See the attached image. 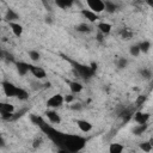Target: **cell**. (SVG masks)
Wrapping results in <instances>:
<instances>
[{"mask_svg":"<svg viewBox=\"0 0 153 153\" xmlns=\"http://www.w3.org/2000/svg\"><path fill=\"white\" fill-rule=\"evenodd\" d=\"M45 23H48V24H51V23H53V17H51L50 14H48V16L45 17Z\"/></svg>","mask_w":153,"mask_h":153,"instance_id":"obj_35","label":"cell"},{"mask_svg":"<svg viewBox=\"0 0 153 153\" xmlns=\"http://www.w3.org/2000/svg\"><path fill=\"white\" fill-rule=\"evenodd\" d=\"M30 66H31V63H27V62H24V61H16L17 72H18V74L22 75V76L26 75V74L30 72Z\"/></svg>","mask_w":153,"mask_h":153,"instance_id":"obj_9","label":"cell"},{"mask_svg":"<svg viewBox=\"0 0 153 153\" xmlns=\"http://www.w3.org/2000/svg\"><path fill=\"white\" fill-rule=\"evenodd\" d=\"M41 143H42V139H41V137H37V139H35V140H33L32 147H33V148H37V147H39V146H41Z\"/></svg>","mask_w":153,"mask_h":153,"instance_id":"obj_31","label":"cell"},{"mask_svg":"<svg viewBox=\"0 0 153 153\" xmlns=\"http://www.w3.org/2000/svg\"><path fill=\"white\" fill-rule=\"evenodd\" d=\"M105 4V12L108 13H115L117 10H118V4L115 2V1H111V0H105L104 1Z\"/></svg>","mask_w":153,"mask_h":153,"instance_id":"obj_16","label":"cell"},{"mask_svg":"<svg viewBox=\"0 0 153 153\" xmlns=\"http://www.w3.org/2000/svg\"><path fill=\"white\" fill-rule=\"evenodd\" d=\"M54 4L61 10H67V8H71L75 2L73 0H56Z\"/></svg>","mask_w":153,"mask_h":153,"instance_id":"obj_17","label":"cell"},{"mask_svg":"<svg viewBox=\"0 0 153 153\" xmlns=\"http://www.w3.org/2000/svg\"><path fill=\"white\" fill-rule=\"evenodd\" d=\"M74 65V69L76 71V73L85 80H88L92 78V75L94 74V72L91 69L90 66H86V65H81V63H78V62H73Z\"/></svg>","mask_w":153,"mask_h":153,"instance_id":"obj_2","label":"cell"},{"mask_svg":"<svg viewBox=\"0 0 153 153\" xmlns=\"http://www.w3.org/2000/svg\"><path fill=\"white\" fill-rule=\"evenodd\" d=\"M1 147L2 148L5 147V140H4V137H1Z\"/></svg>","mask_w":153,"mask_h":153,"instance_id":"obj_38","label":"cell"},{"mask_svg":"<svg viewBox=\"0 0 153 153\" xmlns=\"http://www.w3.org/2000/svg\"><path fill=\"white\" fill-rule=\"evenodd\" d=\"M86 6L88 10H91L92 12L100 14L102 12L105 11V4L102 0H86Z\"/></svg>","mask_w":153,"mask_h":153,"instance_id":"obj_4","label":"cell"},{"mask_svg":"<svg viewBox=\"0 0 153 153\" xmlns=\"http://www.w3.org/2000/svg\"><path fill=\"white\" fill-rule=\"evenodd\" d=\"M151 115L148 112H143V111H136L133 115L134 121L136 122V124H143V123H148Z\"/></svg>","mask_w":153,"mask_h":153,"instance_id":"obj_7","label":"cell"},{"mask_svg":"<svg viewBox=\"0 0 153 153\" xmlns=\"http://www.w3.org/2000/svg\"><path fill=\"white\" fill-rule=\"evenodd\" d=\"M123 151H124V146L122 143H120V142H112L109 146L108 153H123Z\"/></svg>","mask_w":153,"mask_h":153,"instance_id":"obj_18","label":"cell"},{"mask_svg":"<svg viewBox=\"0 0 153 153\" xmlns=\"http://www.w3.org/2000/svg\"><path fill=\"white\" fill-rule=\"evenodd\" d=\"M30 73L35 76V78H37V79H44L45 76H47V72H45V69H43L42 67H39V66H36V65H31L30 66Z\"/></svg>","mask_w":153,"mask_h":153,"instance_id":"obj_10","label":"cell"},{"mask_svg":"<svg viewBox=\"0 0 153 153\" xmlns=\"http://www.w3.org/2000/svg\"><path fill=\"white\" fill-rule=\"evenodd\" d=\"M139 74H140V76H141L142 79H145V80H149V79L152 78V71H151L149 68H141V69L139 71Z\"/></svg>","mask_w":153,"mask_h":153,"instance_id":"obj_22","label":"cell"},{"mask_svg":"<svg viewBox=\"0 0 153 153\" xmlns=\"http://www.w3.org/2000/svg\"><path fill=\"white\" fill-rule=\"evenodd\" d=\"M148 129V123H143V124H136L133 128V134L136 136H140L141 134H143L146 130Z\"/></svg>","mask_w":153,"mask_h":153,"instance_id":"obj_20","label":"cell"},{"mask_svg":"<svg viewBox=\"0 0 153 153\" xmlns=\"http://www.w3.org/2000/svg\"><path fill=\"white\" fill-rule=\"evenodd\" d=\"M45 116H47V118L49 120V122L53 123V124H60V123H61V116H60V114H59L56 110H54V109L47 110V111H45Z\"/></svg>","mask_w":153,"mask_h":153,"instance_id":"obj_8","label":"cell"},{"mask_svg":"<svg viewBox=\"0 0 153 153\" xmlns=\"http://www.w3.org/2000/svg\"><path fill=\"white\" fill-rule=\"evenodd\" d=\"M82 106H81V104L80 103H76V104H73V105H71V109L72 110H80Z\"/></svg>","mask_w":153,"mask_h":153,"instance_id":"obj_34","label":"cell"},{"mask_svg":"<svg viewBox=\"0 0 153 153\" xmlns=\"http://www.w3.org/2000/svg\"><path fill=\"white\" fill-rule=\"evenodd\" d=\"M147 4H148L149 6H152V7H153V1H147Z\"/></svg>","mask_w":153,"mask_h":153,"instance_id":"obj_39","label":"cell"},{"mask_svg":"<svg viewBox=\"0 0 153 153\" xmlns=\"http://www.w3.org/2000/svg\"><path fill=\"white\" fill-rule=\"evenodd\" d=\"M129 54L134 57H137L140 54H141V50H140V47L139 44H133L129 47Z\"/></svg>","mask_w":153,"mask_h":153,"instance_id":"obj_27","label":"cell"},{"mask_svg":"<svg viewBox=\"0 0 153 153\" xmlns=\"http://www.w3.org/2000/svg\"><path fill=\"white\" fill-rule=\"evenodd\" d=\"M16 98H18L19 100H26L27 98H29V92L26 91V90H24L23 87H19V90H18V93H17V97Z\"/></svg>","mask_w":153,"mask_h":153,"instance_id":"obj_28","label":"cell"},{"mask_svg":"<svg viewBox=\"0 0 153 153\" xmlns=\"http://www.w3.org/2000/svg\"><path fill=\"white\" fill-rule=\"evenodd\" d=\"M80 13H81V16L87 20V23H90V24L96 23V22L99 19V14L92 12V11L88 10V8H81V10H80Z\"/></svg>","mask_w":153,"mask_h":153,"instance_id":"obj_6","label":"cell"},{"mask_svg":"<svg viewBox=\"0 0 153 153\" xmlns=\"http://www.w3.org/2000/svg\"><path fill=\"white\" fill-rule=\"evenodd\" d=\"M139 47H140L141 53L146 54V53H148L149 49H151V42H149V41H142V42L139 43Z\"/></svg>","mask_w":153,"mask_h":153,"instance_id":"obj_26","label":"cell"},{"mask_svg":"<svg viewBox=\"0 0 153 153\" xmlns=\"http://www.w3.org/2000/svg\"><path fill=\"white\" fill-rule=\"evenodd\" d=\"M86 137L81 136V135H76V134H65L63 137V142H62V149H67L71 153H76L79 151H81L85 146H86Z\"/></svg>","mask_w":153,"mask_h":153,"instance_id":"obj_1","label":"cell"},{"mask_svg":"<svg viewBox=\"0 0 153 153\" xmlns=\"http://www.w3.org/2000/svg\"><path fill=\"white\" fill-rule=\"evenodd\" d=\"M104 37H105V36H104L103 33H100V32L97 33V41H98L99 43H103V42H104Z\"/></svg>","mask_w":153,"mask_h":153,"instance_id":"obj_33","label":"cell"},{"mask_svg":"<svg viewBox=\"0 0 153 153\" xmlns=\"http://www.w3.org/2000/svg\"><path fill=\"white\" fill-rule=\"evenodd\" d=\"M27 55H29L30 60L33 61V62H37V61L41 60V54H39L38 50H29L27 51Z\"/></svg>","mask_w":153,"mask_h":153,"instance_id":"obj_25","label":"cell"},{"mask_svg":"<svg viewBox=\"0 0 153 153\" xmlns=\"http://www.w3.org/2000/svg\"><path fill=\"white\" fill-rule=\"evenodd\" d=\"M75 124L80 129V131H82V133H90L93 129V124L86 120H76Z\"/></svg>","mask_w":153,"mask_h":153,"instance_id":"obj_11","label":"cell"},{"mask_svg":"<svg viewBox=\"0 0 153 153\" xmlns=\"http://www.w3.org/2000/svg\"><path fill=\"white\" fill-rule=\"evenodd\" d=\"M120 35H121L122 39L128 41V39H131V37H133V31H131L130 29H127V27H126V29H122V30H121Z\"/></svg>","mask_w":153,"mask_h":153,"instance_id":"obj_24","label":"cell"},{"mask_svg":"<svg viewBox=\"0 0 153 153\" xmlns=\"http://www.w3.org/2000/svg\"><path fill=\"white\" fill-rule=\"evenodd\" d=\"M5 19L7 20V23H12V22H18L19 19V14L17 12H14L13 10L8 8L6 11V14H5Z\"/></svg>","mask_w":153,"mask_h":153,"instance_id":"obj_19","label":"cell"},{"mask_svg":"<svg viewBox=\"0 0 153 153\" xmlns=\"http://www.w3.org/2000/svg\"><path fill=\"white\" fill-rule=\"evenodd\" d=\"M116 65H117V67H118L120 69H123V68H126V67L128 66V60H127L126 57H120V59L117 60Z\"/></svg>","mask_w":153,"mask_h":153,"instance_id":"obj_30","label":"cell"},{"mask_svg":"<svg viewBox=\"0 0 153 153\" xmlns=\"http://www.w3.org/2000/svg\"><path fill=\"white\" fill-rule=\"evenodd\" d=\"M75 30H76L78 32H80V33H90V32L93 31V26H92L90 23L84 22V23L78 24V25L75 26Z\"/></svg>","mask_w":153,"mask_h":153,"instance_id":"obj_14","label":"cell"},{"mask_svg":"<svg viewBox=\"0 0 153 153\" xmlns=\"http://www.w3.org/2000/svg\"><path fill=\"white\" fill-rule=\"evenodd\" d=\"M67 84H68V87H69V90H71L72 94L80 93V92L84 90V85H82L81 82L76 81V80H73V81L68 80V81H67Z\"/></svg>","mask_w":153,"mask_h":153,"instance_id":"obj_12","label":"cell"},{"mask_svg":"<svg viewBox=\"0 0 153 153\" xmlns=\"http://www.w3.org/2000/svg\"><path fill=\"white\" fill-rule=\"evenodd\" d=\"M0 112L14 114V105L10 104V103H1L0 104Z\"/></svg>","mask_w":153,"mask_h":153,"instance_id":"obj_21","label":"cell"},{"mask_svg":"<svg viewBox=\"0 0 153 153\" xmlns=\"http://www.w3.org/2000/svg\"><path fill=\"white\" fill-rule=\"evenodd\" d=\"M148 141H149V142H151V145H152V146H153V139H149V140H148Z\"/></svg>","mask_w":153,"mask_h":153,"instance_id":"obj_40","label":"cell"},{"mask_svg":"<svg viewBox=\"0 0 153 153\" xmlns=\"http://www.w3.org/2000/svg\"><path fill=\"white\" fill-rule=\"evenodd\" d=\"M139 147H140V149L141 151H143L145 153H149L152 149H153V146L151 145V142L147 140V141H142L140 145H139Z\"/></svg>","mask_w":153,"mask_h":153,"instance_id":"obj_23","label":"cell"},{"mask_svg":"<svg viewBox=\"0 0 153 153\" xmlns=\"http://www.w3.org/2000/svg\"><path fill=\"white\" fill-rule=\"evenodd\" d=\"M63 103H65V96H62L61 93H55V94H53L50 98H48L45 105H47L48 108L55 110V109L62 106Z\"/></svg>","mask_w":153,"mask_h":153,"instance_id":"obj_3","label":"cell"},{"mask_svg":"<svg viewBox=\"0 0 153 153\" xmlns=\"http://www.w3.org/2000/svg\"><path fill=\"white\" fill-rule=\"evenodd\" d=\"M1 86H2V90H4L5 94H6V97H17V93H18L19 87L16 86L13 82L2 81L1 82Z\"/></svg>","mask_w":153,"mask_h":153,"instance_id":"obj_5","label":"cell"},{"mask_svg":"<svg viewBox=\"0 0 153 153\" xmlns=\"http://www.w3.org/2000/svg\"><path fill=\"white\" fill-rule=\"evenodd\" d=\"M59 153H71V152H69V151H67V149H62V148H60Z\"/></svg>","mask_w":153,"mask_h":153,"instance_id":"obj_37","label":"cell"},{"mask_svg":"<svg viewBox=\"0 0 153 153\" xmlns=\"http://www.w3.org/2000/svg\"><path fill=\"white\" fill-rule=\"evenodd\" d=\"M73 100H74V96L73 94H66L65 96V102L66 103H73Z\"/></svg>","mask_w":153,"mask_h":153,"instance_id":"obj_32","label":"cell"},{"mask_svg":"<svg viewBox=\"0 0 153 153\" xmlns=\"http://www.w3.org/2000/svg\"><path fill=\"white\" fill-rule=\"evenodd\" d=\"M145 100H146V98H145V97H139V99H137V104L140 105V104H141V103H143Z\"/></svg>","mask_w":153,"mask_h":153,"instance_id":"obj_36","label":"cell"},{"mask_svg":"<svg viewBox=\"0 0 153 153\" xmlns=\"http://www.w3.org/2000/svg\"><path fill=\"white\" fill-rule=\"evenodd\" d=\"M97 29H98V32H100V33H103L105 36V35L111 32L112 25L110 23H106V22H99L97 24Z\"/></svg>","mask_w":153,"mask_h":153,"instance_id":"obj_15","label":"cell"},{"mask_svg":"<svg viewBox=\"0 0 153 153\" xmlns=\"http://www.w3.org/2000/svg\"><path fill=\"white\" fill-rule=\"evenodd\" d=\"M8 26H10L11 31L13 32V35H14L16 37H20V36L23 35V31H24L23 25H22V24H19L18 22H12V23H8Z\"/></svg>","mask_w":153,"mask_h":153,"instance_id":"obj_13","label":"cell"},{"mask_svg":"<svg viewBox=\"0 0 153 153\" xmlns=\"http://www.w3.org/2000/svg\"><path fill=\"white\" fill-rule=\"evenodd\" d=\"M1 57H2L4 60H6V61H10V62H14V56H13L11 53L6 51V50H1Z\"/></svg>","mask_w":153,"mask_h":153,"instance_id":"obj_29","label":"cell"}]
</instances>
